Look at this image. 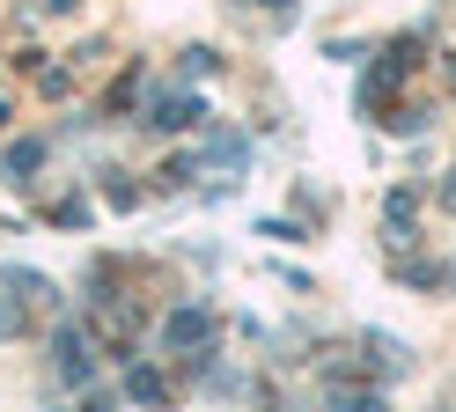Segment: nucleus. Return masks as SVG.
Here are the masks:
<instances>
[{
    "label": "nucleus",
    "instance_id": "nucleus-4",
    "mask_svg": "<svg viewBox=\"0 0 456 412\" xmlns=\"http://www.w3.org/2000/svg\"><path fill=\"white\" fill-rule=\"evenodd\" d=\"M324 412H390V405H383V391H331Z\"/></svg>",
    "mask_w": 456,
    "mask_h": 412
},
{
    "label": "nucleus",
    "instance_id": "nucleus-3",
    "mask_svg": "<svg viewBox=\"0 0 456 412\" xmlns=\"http://www.w3.org/2000/svg\"><path fill=\"white\" fill-rule=\"evenodd\" d=\"M126 391H133L140 405H169V398H177V391H169V375H148V368H133V383H126Z\"/></svg>",
    "mask_w": 456,
    "mask_h": 412
},
{
    "label": "nucleus",
    "instance_id": "nucleus-2",
    "mask_svg": "<svg viewBox=\"0 0 456 412\" xmlns=\"http://www.w3.org/2000/svg\"><path fill=\"white\" fill-rule=\"evenodd\" d=\"M60 375L67 383H89L96 375V361H81V332H60Z\"/></svg>",
    "mask_w": 456,
    "mask_h": 412
},
{
    "label": "nucleus",
    "instance_id": "nucleus-1",
    "mask_svg": "<svg viewBox=\"0 0 456 412\" xmlns=\"http://www.w3.org/2000/svg\"><path fill=\"white\" fill-rule=\"evenodd\" d=\"M162 339H169V346H199V339H214V317H207V309H177V317L162 324Z\"/></svg>",
    "mask_w": 456,
    "mask_h": 412
},
{
    "label": "nucleus",
    "instance_id": "nucleus-5",
    "mask_svg": "<svg viewBox=\"0 0 456 412\" xmlns=\"http://www.w3.org/2000/svg\"><path fill=\"white\" fill-rule=\"evenodd\" d=\"M155 126H162V133H177V126H191V103H184V96H169V103H155Z\"/></svg>",
    "mask_w": 456,
    "mask_h": 412
},
{
    "label": "nucleus",
    "instance_id": "nucleus-6",
    "mask_svg": "<svg viewBox=\"0 0 456 412\" xmlns=\"http://www.w3.org/2000/svg\"><path fill=\"white\" fill-rule=\"evenodd\" d=\"M8 332H22V309H15V302H0V339H8Z\"/></svg>",
    "mask_w": 456,
    "mask_h": 412
}]
</instances>
